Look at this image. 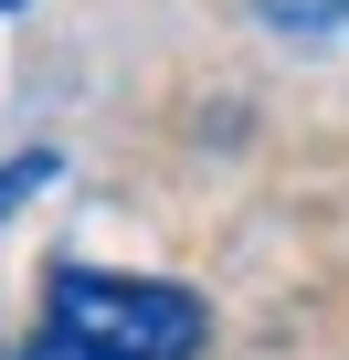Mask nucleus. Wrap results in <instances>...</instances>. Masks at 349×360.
I'll list each match as a JSON object with an SVG mask.
<instances>
[{"label":"nucleus","mask_w":349,"mask_h":360,"mask_svg":"<svg viewBox=\"0 0 349 360\" xmlns=\"http://www.w3.org/2000/svg\"><path fill=\"white\" fill-rule=\"evenodd\" d=\"M22 360H117V349H85V339H64V328H32Z\"/></svg>","instance_id":"obj_4"},{"label":"nucleus","mask_w":349,"mask_h":360,"mask_svg":"<svg viewBox=\"0 0 349 360\" xmlns=\"http://www.w3.org/2000/svg\"><path fill=\"white\" fill-rule=\"evenodd\" d=\"M43 180H53V148H22L11 169H0V212H22V202L43 191Z\"/></svg>","instance_id":"obj_3"},{"label":"nucleus","mask_w":349,"mask_h":360,"mask_svg":"<svg viewBox=\"0 0 349 360\" xmlns=\"http://www.w3.org/2000/svg\"><path fill=\"white\" fill-rule=\"evenodd\" d=\"M43 328L117 349V360H202L212 307L191 286H159V276H106V265H53L43 286Z\"/></svg>","instance_id":"obj_1"},{"label":"nucleus","mask_w":349,"mask_h":360,"mask_svg":"<svg viewBox=\"0 0 349 360\" xmlns=\"http://www.w3.org/2000/svg\"><path fill=\"white\" fill-rule=\"evenodd\" d=\"M0 11H22V0H0Z\"/></svg>","instance_id":"obj_5"},{"label":"nucleus","mask_w":349,"mask_h":360,"mask_svg":"<svg viewBox=\"0 0 349 360\" xmlns=\"http://www.w3.org/2000/svg\"><path fill=\"white\" fill-rule=\"evenodd\" d=\"M254 22L296 32V43H328V32H349V0H254Z\"/></svg>","instance_id":"obj_2"}]
</instances>
